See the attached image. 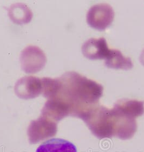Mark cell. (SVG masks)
Segmentation results:
<instances>
[{"mask_svg": "<svg viewBox=\"0 0 144 152\" xmlns=\"http://www.w3.org/2000/svg\"><path fill=\"white\" fill-rule=\"evenodd\" d=\"M21 62L25 72L36 73L43 69L46 62V58L40 48L30 46L22 51Z\"/></svg>", "mask_w": 144, "mask_h": 152, "instance_id": "1", "label": "cell"}, {"mask_svg": "<svg viewBox=\"0 0 144 152\" xmlns=\"http://www.w3.org/2000/svg\"><path fill=\"white\" fill-rule=\"evenodd\" d=\"M36 152H78L76 146L66 140L53 138L42 143Z\"/></svg>", "mask_w": 144, "mask_h": 152, "instance_id": "2", "label": "cell"}, {"mask_svg": "<svg viewBox=\"0 0 144 152\" xmlns=\"http://www.w3.org/2000/svg\"><path fill=\"white\" fill-rule=\"evenodd\" d=\"M15 89L21 94H36L42 89L41 79L33 76L25 77L16 83Z\"/></svg>", "mask_w": 144, "mask_h": 152, "instance_id": "3", "label": "cell"}, {"mask_svg": "<svg viewBox=\"0 0 144 152\" xmlns=\"http://www.w3.org/2000/svg\"><path fill=\"white\" fill-rule=\"evenodd\" d=\"M9 15L11 19L15 23L21 24L31 21L32 13L25 5L17 4L11 7L9 10Z\"/></svg>", "mask_w": 144, "mask_h": 152, "instance_id": "4", "label": "cell"}]
</instances>
